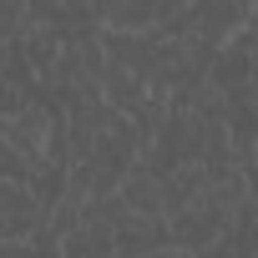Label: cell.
Wrapping results in <instances>:
<instances>
[{"label":"cell","instance_id":"6da1fadb","mask_svg":"<svg viewBox=\"0 0 258 258\" xmlns=\"http://www.w3.org/2000/svg\"><path fill=\"white\" fill-rule=\"evenodd\" d=\"M41 228H51V208L31 192V182H6L0 187V238L31 243Z\"/></svg>","mask_w":258,"mask_h":258},{"label":"cell","instance_id":"7a4b0ae2","mask_svg":"<svg viewBox=\"0 0 258 258\" xmlns=\"http://www.w3.org/2000/svg\"><path fill=\"white\" fill-rule=\"evenodd\" d=\"M167 223H172V248H182V253H208V248L228 233V218H223L208 198L192 203V208H182V213H172Z\"/></svg>","mask_w":258,"mask_h":258},{"label":"cell","instance_id":"3957f363","mask_svg":"<svg viewBox=\"0 0 258 258\" xmlns=\"http://www.w3.org/2000/svg\"><path fill=\"white\" fill-rule=\"evenodd\" d=\"M101 96H106V106H116L121 116H142L152 101H157V91H152V81L142 76V71H132V66H106V76H101Z\"/></svg>","mask_w":258,"mask_h":258},{"label":"cell","instance_id":"277c9868","mask_svg":"<svg viewBox=\"0 0 258 258\" xmlns=\"http://www.w3.org/2000/svg\"><path fill=\"white\" fill-rule=\"evenodd\" d=\"M162 16H167V6H157V0H111V6H96L101 31H126V36L157 31Z\"/></svg>","mask_w":258,"mask_h":258},{"label":"cell","instance_id":"5b68a950","mask_svg":"<svg viewBox=\"0 0 258 258\" xmlns=\"http://www.w3.org/2000/svg\"><path fill=\"white\" fill-rule=\"evenodd\" d=\"M121 203L132 208V218H167V192H162V177L157 172H132L121 182Z\"/></svg>","mask_w":258,"mask_h":258}]
</instances>
